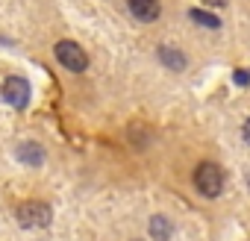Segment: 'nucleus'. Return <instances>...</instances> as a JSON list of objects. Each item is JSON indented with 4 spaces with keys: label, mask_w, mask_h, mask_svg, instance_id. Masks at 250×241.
Returning a JSON list of instances; mask_svg holds the SVG:
<instances>
[{
    "label": "nucleus",
    "mask_w": 250,
    "mask_h": 241,
    "mask_svg": "<svg viewBox=\"0 0 250 241\" xmlns=\"http://www.w3.org/2000/svg\"><path fill=\"white\" fill-rule=\"evenodd\" d=\"M194 185L203 197H218L224 191V171L215 162H200L194 168Z\"/></svg>",
    "instance_id": "nucleus-1"
},
{
    "label": "nucleus",
    "mask_w": 250,
    "mask_h": 241,
    "mask_svg": "<svg viewBox=\"0 0 250 241\" xmlns=\"http://www.w3.org/2000/svg\"><path fill=\"white\" fill-rule=\"evenodd\" d=\"M56 59L62 62V68H68L71 74H83L85 68H88V56H85V50L77 44V41H71V39H62L59 44H56Z\"/></svg>",
    "instance_id": "nucleus-2"
},
{
    "label": "nucleus",
    "mask_w": 250,
    "mask_h": 241,
    "mask_svg": "<svg viewBox=\"0 0 250 241\" xmlns=\"http://www.w3.org/2000/svg\"><path fill=\"white\" fill-rule=\"evenodd\" d=\"M15 218L24 229H36V226H47L50 223V206L39 203V200H27L15 209Z\"/></svg>",
    "instance_id": "nucleus-3"
},
{
    "label": "nucleus",
    "mask_w": 250,
    "mask_h": 241,
    "mask_svg": "<svg viewBox=\"0 0 250 241\" xmlns=\"http://www.w3.org/2000/svg\"><path fill=\"white\" fill-rule=\"evenodd\" d=\"M3 100L15 109H24L30 103V82L24 77H9L3 82Z\"/></svg>",
    "instance_id": "nucleus-4"
},
{
    "label": "nucleus",
    "mask_w": 250,
    "mask_h": 241,
    "mask_svg": "<svg viewBox=\"0 0 250 241\" xmlns=\"http://www.w3.org/2000/svg\"><path fill=\"white\" fill-rule=\"evenodd\" d=\"M127 9H130V15H133L136 21H142V24H153V21H159V15H162L159 0H127Z\"/></svg>",
    "instance_id": "nucleus-5"
},
{
    "label": "nucleus",
    "mask_w": 250,
    "mask_h": 241,
    "mask_svg": "<svg viewBox=\"0 0 250 241\" xmlns=\"http://www.w3.org/2000/svg\"><path fill=\"white\" fill-rule=\"evenodd\" d=\"M15 153H18V159L24 162V165H42L44 162V150L36 144V141H21L18 147H15Z\"/></svg>",
    "instance_id": "nucleus-6"
},
{
    "label": "nucleus",
    "mask_w": 250,
    "mask_h": 241,
    "mask_svg": "<svg viewBox=\"0 0 250 241\" xmlns=\"http://www.w3.org/2000/svg\"><path fill=\"white\" fill-rule=\"evenodd\" d=\"M156 56H159V62H162L165 68H171V71H183V68H186V56H183L177 47H171V44H162Z\"/></svg>",
    "instance_id": "nucleus-7"
},
{
    "label": "nucleus",
    "mask_w": 250,
    "mask_h": 241,
    "mask_svg": "<svg viewBox=\"0 0 250 241\" xmlns=\"http://www.w3.org/2000/svg\"><path fill=\"white\" fill-rule=\"evenodd\" d=\"M147 229H150V238H153V241H168V238L174 235V223H171L165 215H153Z\"/></svg>",
    "instance_id": "nucleus-8"
},
{
    "label": "nucleus",
    "mask_w": 250,
    "mask_h": 241,
    "mask_svg": "<svg viewBox=\"0 0 250 241\" xmlns=\"http://www.w3.org/2000/svg\"><path fill=\"white\" fill-rule=\"evenodd\" d=\"M188 18H194V24H200V27L221 30V21H218L215 15H209V12H203V9H191V12H188Z\"/></svg>",
    "instance_id": "nucleus-9"
},
{
    "label": "nucleus",
    "mask_w": 250,
    "mask_h": 241,
    "mask_svg": "<svg viewBox=\"0 0 250 241\" xmlns=\"http://www.w3.org/2000/svg\"><path fill=\"white\" fill-rule=\"evenodd\" d=\"M235 82L238 85H250V74L247 71H235Z\"/></svg>",
    "instance_id": "nucleus-10"
},
{
    "label": "nucleus",
    "mask_w": 250,
    "mask_h": 241,
    "mask_svg": "<svg viewBox=\"0 0 250 241\" xmlns=\"http://www.w3.org/2000/svg\"><path fill=\"white\" fill-rule=\"evenodd\" d=\"M241 136H244V141H247V144H250V118H247V120H244V127H241Z\"/></svg>",
    "instance_id": "nucleus-11"
},
{
    "label": "nucleus",
    "mask_w": 250,
    "mask_h": 241,
    "mask_svg": "<svg viewBox=\"0 0 250 241\" xmlns=\"http://www.w3.org/2000/svg\"><path fill=\"white\" fill-rule=\"evenodd\" d=\"M203 6H227V0H203Z\"/></svg>",
    "instance_id": "nucleus-12"
},
{
    "label": "nucleus",
    "mask_w": 250,
    "mask_h": 241,
    "mask_svg": "<svg viewBox=\"0 0 250 241\" xmlns=\"http://www.w3.org/2000/svg\"><path fill=\"white\" fill-rule=\"evenodd\" d=\"M247 188H250V171H247Z\"/></svg>",
    "instance_id": "nucleus-13"
},
{
    "label": "nucleus",
    "mask_w": 250,
    "mask_h": 241,
    "mask_svg": "<svg viewBox=\"0 0 250 241\" xmlns=\"http://www.w3.org/2000/svg\"><path fill=\"white\" fill-rule=\"evenodd\" d=\"M133 241H139V238H133Z\"/></svg>",
    "instance_id": "nucleus-14"
}]
</instances>
